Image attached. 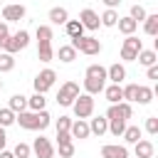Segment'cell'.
<instances>
[{
  "mask_svg": "<svg viewBox=\"0 0 158 158\" xmlns=\"http://www.w3.org/2000/svg\"><path fill=\"white\" fill-rule=\"evenodd\" d=\"M15 69V54L0 52V72H12Z\"/></svg>",
  "mask_w": 158,
  "mask_h": 158,
  "instance_id": "f546056e",
  "label": "cell"
},
{
  "mask_svg": "<svg viewBox=\"0 0 158 158\" xmlns=\"http://www.w3.org/2000/svg\"><path fill=\"white\" fill-rule=\"evenodd\" d=\"M79 22L84 25V30H99V25H101V20H99V15L91 10V7H84L81 12H79Z\"/></svg>",
  "mask_w": 158,
  "mask_h": 158,
  "instance_id": "7c38bea8",
  "label": "cell"
},
{
  "mask_svg": "<svg viewBox=\"0 0 158 158\" xmlns=\"http://www.w3.org/2000/svg\"><path fill=\"white\" fill-rule=\"evenodd\" d=\"M136 59H138V64H143V67L158 64V54H156V49H141Z\"/></svg>",
  "mask_w": 158,
  "mask_h": 158,
  "instance_id": "603a6c76",
  "label": "cell"
},
{
  "mask_svg": "<svg viewBox=\"0 0 158 158\" xmlns=\"http://www.w3.org/2000/svg\"><path fill=\"white\" fill-rule=\"evenodd\" d=\"M146 15H148V12H146V7H143V5H131V12H128V17H131V20L143 22V20H146Z\"/></svg>",
  "mask_w": 158,
  "mask_h": 158,
  "instance_id": "1f68e13d",
  "label": "cell"
},
{
  "mask_svg": "<svg viewBox=\"0 0 158 158\" xmlns=\"http://www.w3.org/2000/svg\"><path fill=\"white\" fill-rule=\"evenodd\" d=\"M12 153H15V158H30V153H32V148H30L27 143H17Z\"/></svg>",
  "mask_w": 158,
  "mask_h": 158,
  "instance_id": "e575fe53",
  "label": "cell"
},
{
  "mask_svg": "<svg viewBox=\"0 0 158 158\" xmlns=\"http://www.w3.org/2000/svg\"><path fill=\"white\" fill-rule=\"evenodd\" d=\"M121 136H123V141H126V143H131V146H133V143L143 136V131H141V126H126Z\"/></svg>",
  "mask_w": 158,
  "mask_h": 158,
  "instance_id": "4316f807",
  "label": "cell"
},
{
  "mask_svg": "<svg viewBox=\"0 0 158 158\" xmlns=\"http://www.w3.org/2000/svg\"><path fill=\"white\" fill-rule=\"evenodd\" d=\"M104 96H106L109 104H118V101H123L121 84H109V86H104Z\"/></svg>",
  "mask_w": 158,
  "mask_h": 158,
  "instance_id": "ac0fdd59",
  "label": "cell"
},
{
  "mask_svg": "<svg viewBox=\"0 0 158 158\" xmlns=\"http://www.w3.org/2000/svg\"><path fill=\"white\" fill-rule=\"evenodd\" d=\"M77 52H81V54H89V57H94V54H99L101 52V42L96 40V37H86V35H81V37H72V42H69Z\"/></svg>",
  "mask_w": 158,
  "mask_h": 158,
  "instance_id": "277c9868",
  "label": "cell"
},
{
  "mask_svg": "<svg viewBox=\"0 0 158 158\" xmlns=\"http://www.w3.org/2000/svg\"><path fill=\"white\" fill-rule=\"evenodd\" d=\"M0 91H2V79H0Z\"/></svg>",
  "mask_w": 158,
  "mask_h": 158,
  "instance_id": "f6af8a7d",
  "label": "cell"
},
{
  "mask_svg": "<svg viewBox=\"0 0 158 158\" xmlns=\"http://www.w3.org/2000/svg\"><path fill=\"white\" fill-rule=\"evenodd\" d=\"M37 57L40 62H52L54 57V49H52V27L49 25H37Z\"/></svg>",
  "mask_w": 158,
  "mask_h": 158,
  "instance_id": "3957f363",
  "label": "cell"
},
{
  "mask_svg": "<svg viewBox=\"0 0 158 158\" xmlns=\"http://www.w3.org/2000/svg\"><path fill=\"white\" fill-rule=\"evenodd\" d=\"M64 30H67L69 37H81V35H84V25H81L79 20H67V22H64Z\"/></svg>",
  "mask_w": 158,
  "mask_h": 158,
  "instance_id": "83f0119b",
  "label": "cell"
},
{
  "mask_svg": "<svg viewBox=\"0 0 158 158\" xmlns=\"http://www.w3.org/2000/svg\"><path fill=\"white\" fill-rule=\"evenodd\" d=\"M72 141V133L69 131H57V146L59 143H69Z\"/></svg>",
  "mask_w": 158,
  "mask_h": 158,
  "instance_id": "ab89813d",
  "label": "cell"
},
{
  "mask_svg": "<svg viewBox=\"0 0 158 158\" xmlns=\"http://www.w3.org/2000/svg\"><path fill=\"white\" fill-rule=\"evenodd\" d=\"M72 109H74V116H77V118H89V116L94 114V96L86 94V91L79 94V96L74 99Z\"/></svg>",
  "mask_w": 158,
  "mask_h": 158,
  "instance_id": "8992f818",
  "label": "cell"
},
{
  "mask_svg": "<svg viewBox=\"0 0 158 158\" xmlns=\"http://www.w3.org/2000/svg\"><path fill=\"white\" fill-rule=\"evenodd\" d=\"M106 86V67L101 64H89L86 74H84V91L86 94H101Z\"/></svg>",
  "mask_w": 158,
  "mask_h": 158,
  "instance_id": "7a4b0ae2",
  "label": "cell"
},
{
  "mask_svg": "<svg viewBox=\"0 0 158 158\" xmlns=\"http://www.w3.org/2000/svg\"><path fill=\"white\" fill-rule=\"evenodd\" d=\"M15 123H20V128L25 131H44L49 123H52V116L42 109V111H20L15 114Z\"/></svg>",
  "mask_w": 158,
  "mask_h": 158,
  "instance_id": "6da1fadb",
  "label": "cell"
},
{
  "mask_svg": "<svg viewBox=\"0 0 158 158\" xmlns=\"http://www.w3.org/2000/svg\"><path fill=\"white\" fill-rule=\"evenodd\" d=\"M47 106V99H44V94H32V96H27V109L30 111H42Z\"/></svg>",
  "mask_w": 158,
  "mask_h": 158,
  "instance_id": "d4e9b609",
  "label": "cell"
},
{
  "mask_svg": "<svg viewBox=\"0 0 158 158\" xmlns=\"http://www.w3.org/2000/svg\"><path fill=\"white\" fill-rule=\"evenodd\" d=\"M69 126H72V118L69 116H59L57 118V131H69Z\"/></svg>",
  "mask_w": 158,
  "mask_h": 158,
  "instance_id": "f35d334b",
  "label": "cell"
},
{
  "mask_svg": "<svg viewBox=\"0 0 158 158\" xmlns=\"http://www.w3.org/2000/svg\"><path fill=\"white\" fill-rule=\"evenodd\" d=\"M32 151H35L37 158H54V146H52V141L44 138V136H37V138H35Z\"/></svg>",
  "mask_w": 158,
  "mask_h": 158,
  "instance_id": "30bf717a",
  "label": "cell"
},
{
  "mask_svg": "<svg viewBox=\"0 0 158 158\" xmlns=\"http://www.w3.org/2000/svg\"><path fill=\"white\" fill-rule=\"evenodd\" d=\"M101 158H128V148L118 143H106L101 146Z\"/></svg>",
  "mask_w": 158,
  "mask_h": 158,
  "instance_id": "5bb4252c",
  "label": "cell"
},
{
  "mask_svg": "<svg viewBox=\"0 0 158 158\" xmlns=\"http://www.w3.org/2000/svg\"><path fill=\"white\" fill-rule=\"evenodd\" d=\"M123 128H126V121H123V118H109V131H111L114 136H121Z\"/></svg>",
  "mask_w": 158,
  "mask_h": 158,
  "instance_id": "d6a6232c",
  "label": "cell"
},
{
  "mask_svg": "<svg viewBox=\"0 0 158 158\" xmlns=\"http://www.w3.org/2000/svg\"><path fill=\"white\" fill-rule=\"evenodd\" d=\"M27 44H30V32H27V30H17L15 35H10V37H7V42L2 44V49H5V52H10V54H15V52L25 49Z\"/></svg>",
  "mask_w": 158,
  "mask_h": 158,
  "instance_id": "52a82bcc",
  "label": "cell"
},
{
  "mask_svg": "<svg viewBox=\"0 0 158 158\" xmlns=\"http://www.w3.org/2000/svg\"><path fill=\"white\" fill-rule=\"evenodd\" d=\"M153 151H156V146H153L151 141H146V138H138V141L133 143L136 158H153Z\"/></svg>",
  "mask_w": 158,
  "mask_h": 158,
  "instance_id": "9a60e30c",
  "label": "cell"
},
{
  "mask_svg": "<svg viewBox=\"0 0 158 158\" xmlns=\"http://www.w3.org/2000/svg\"><path fill=\"white\" fill-rule=\"evenodd\" d=\"M77 96H79V84H77V81H64V84L59 86L57 104H59V106H72Z\"/></svg>",
  "mask_w": 158,
  "mask_h": 158,
  "instance_id": "9c48e42d",
  "label": "cell"
},
{
  "mask_svg": "<svg viewBox=\"0 0 158 158\" xmlns=\"http://www.w3.org/2000/svg\"><path fill=\"white\" fill-rule=\"evenodd\" d=\"M74 156V143H59V158H72Z\"/></svg>",
  "mask_w": 158,
  "mask_h": 158,
  "instance_id": "d590c367",
  "label": "cell"
},
{
  "mask_svg": "<svg viewBox=\"0 0 158 158\" xmlns=\"http://www.w3.org/2000/svg\"><path fill=\"white\" fill-rule=\"evenodd\" d=\"M69 133H72V138H79V141L89 138V136H91V133H89V121H86V118H77V121H72Z\"/></svg>",
  "mask_w": 158,
  "mask_h": 158,
  "instance_id": "4fadbf2b",
  "label": "cell"
},
{
  "mask_svg": "<svg viewBox=\"0 0 158 158\" xmlns=\"http://www.w3.org/2000/svg\"><path fill=\"white\" fill-rule=\"evenodd\" d=\"M143 32H146L148 37H156V35H158V12L146 15V20H143Z\"/></svg>",
  "mask_w": 158,
  "mask_h": 158,
  "instance_id": "ffe728a7",
  "label": "cell"
},
{
  "mask_svg": "<svg viewBox=\"0 0 158 158\" xmlns=\"http://www.w3.org/2000/svg\"><path fill=\"white\" fill-rule=\"evenodd\" d=\"M121 91H123V101H136L138 84H126V86H121Z\"/></svg>",
  "mask_w": 158,
  "mask_h": 158,
  "instance_id": "836d02e7",
  "label": "cell"
},
{
  "mask_svg": "<svg viewBox=\"0 0 158 158\" xmlns=\"http://www.w3.org/2000/svg\"><path fill=\"white\" fill-rule=\"evenodd\" d=\"M7 25H10V22H5V20L0 22V49H2V44L7 42V37H10V30H7Z\"/></svg>",
  "mask_w": 158,
  "mask_h": 158,
  "instance_id": "74e56055",
  "label": "cell"
},
{
  "mask_svg": "<svg viewBox=\"0 0 158 158\" xmlns=\"http://www.w3.org/2000/svg\"><path fill=\"white\" fill-rule=\"evenodd\" d=\"M146 131H148L151 136L158 133V116H148V118H146Z\"/></svg>",
  "mask_w": 158,
  "mask_h": 158,
  "instance_id": "8d00e7d4",
  "label": "cell"
},
{
  "mask_svg": "<svg viewBox=\"0 0 158 158\" xmlns=\"http://www.w3.org/2000/svg\"><path fill=\"white\" fill-rule=\"evenodd\" d=\"M106 131H109V118H106V116H96V118L89 121V133H94V136H104Z\"/></svg>",
  "mask_w": 158,
  "mask_h": 158,
  "instance_id": "e0dca14e",
  "label": "cell"
},
{
  "mask_svg": "<svg viewBox=\"0 0 158 158\" xmlns=\"http://www.w3.org/2000/svg\"><path fill=\"white\" fill-rule=\"evenodd\" d=\"M146 77H148V79H158V64L146 67Z\"/></svg>",
  "mask_w": 158,
  "mask_h": 158,
  "instance_id": "60d3db41",
  "label": "cell"
},
{
  "mask_svg": "<svg viewBox=\"0 0 158 158\" xmlns=\"http://www.w3.org/2000/svg\"><path fill=\"white\" fill-rule=\"evenodd\" d=\"M99 20H101V25H104V27H116V22H118V12H116L114 7H106V10L101 12V17H99Z\"/></svg>",
  "mask_w": 158,
  "mask_h": 158,
  "instance_id": "484cf974",
  "label": "cell"
},
{
  "mask_svg": "<svg viewBox=\"0 0 158 158\" xmlns=\"http://www.w3.org/2000/svg\"><path fill=\"white\" fill-rule=\"evenodd\" d=\"M0 158H15V153H12V151H5V148H2V151H0Z\"/></svg>",
  "mask_w": 158,
  "mask_h": 158,
  "instance_id": "ee69618b",
  "label": "cell"
},
{
  "mask_svg": "<svg viewBox=\"0 0 158 158\" xmlns=\"http://www.w3.org/2000/svg\"><path fill=\"white\" fill-rule=\"evenodd\" d=\"M67 20H69L67 7H52V10H49V22H52V25H64Z\"/></svg>",
  "mask_w": 158,
  "mask_h": 158,
  "instance_id": "44dd1931",
  "label": "cell"
},
{
  "mask_svg": "<svg viewBox=\"0 0 158 158\" xmlns=\"http://www.w3.org/2000/svg\"><path fill=\"white\" fill-rule=\"evenodd\" d=\"M5 143H7V136H5V128L0 126V151L5 148Z\"/></svg>",
  "mask_w": 158,
  "mask_h": 158,
  "instance_id": "7bdbcfd3",
  "label": "cell"
},
{
  "mask_svg": "<svg viewBox=\"0 0 158 158\" xmlns=\"http://www.w3.org/2000/svg\"><path fill=\"white\" fill-rule=\"evenodd\" d=\"M25 15H27V10H25V5H20V2H10V5L2 7V20H5V22H20Z\"/></svg>",
  "mask_w": 158,
  "mask_h": 158,
  "instance_id": "8fae6325",
  "label": "cell"
},
{
  "mask_svg": "<svg viewBox=\"0 0 158 158\" xmlns=\"http://www.w3.org/2000/svg\"><path fill=\"white\" fill-rule=\"evenodd\" d=\"M116 25H118V32H121V35H133V32L138 30V22H136V20H131L128 15H126V17H118V22H116Z\"/></svg>",
  "mask_w": 158,
  "mask_h": 158,
  "instance_id": "d6986e66",
  "label": "cell"
},
{
  "mask_svg": "<svg viewBox=\"0 0 158 158\" xmlns=\"http://www.w3.org/2000/svg\"><path fill=\"white\" fill-rule=\"evenodd\" d=\"M12 123H15V111H12V109H0V126L7 128V126H12Z\"/></svg>",
  "mask_w": 158,
  "mask_h": 158,
  "instance_id": "4dcf8cb0",
  "label": "cell"
},
{
  "mask_svg": "<svg viewBox=\"0 0 158 158\" xmlns=\"http://www.w3.org/2000/svg\"><path fill=\"white\" fill-rule=\"evenodd\" d=\"M54 81H57V74H54V69L47 67V69H42V72L35 77L32 84H35V91H37V94H47V91L54 86Z\"/></svg>",
  "mask_w": 158,
  "mask_h": 158,
  "instance_id": "ba28073f",
  "label": "cell"
},
{
  "mask_svg": "<svg viewBox=\"0 0 158 158\" xmlns=\"http://www.w3.org/2000/svg\"><path fill=\"white\" fill-rule=\"evenodd\" d=\"M7 109H12L15 114L25 111V109H27V96H25V94H12V96H10V104H7Z\"/></svg>",
  "mask_w": 158,
  "mask_h": 158,
  "instance_id": "cb8c5ba5",
  "label": "cell"
},
{
  "mask_svg": "<svg viewBox=\"0 0 158 158\" xmlns=\"http://www.w3.org/2000/svg\"><path fill=\"white\" fill-rule=\"evenodd\" d=\"M136 101H138V104H143V106H146V104H151V101H153V89H151V86H143V84H138Z\"/></svg>",
  "mask_w": 158,
  "mask_h": 158,
  "instance_id": "f1b7e54d",
  "label": "cell"
},
{
  "mask_svg": "<svg viewBox=\"0 0 158 158\" xmlns=\"http://www.w3.org/2000/svg\"><path fill=\"white\" fill-rule=\"evenodd\" d=\"M101 2H104L106 7H114V10H116V7H118V5L123 2V0H101Z\"/></svg>",
  "mask_w": 158,
  "mask_h": 158,
  "instance_id": "b9f144b4",
  "label": "cell"
},
{
  "mask_svg": "<svg viewBox=\"0 0 158 158\" xmlns=\"http://www.w3.org/2000/svg\"><path fill=\"white\" fill-rule=\"evenodd\" d=\"M106 79H109L111 84H121V81L126 79V67H123V64H118V62H116V64H111V67L106 69Z\"/></svg>",
  "mask_w": 158,
  "mask_h": 158,
  "instance_id": "2e32d148",
  "label": "cell"
},
{
  "mask_svg": "<svg viewBox=\"0 0 158 158\" xmlns=\"http://www.w3.org/2000/svg\"><path fill=\"white\" fill-rule=\"evenodd\" d=\"M141 49H143V40H138L136 35H126V40L121 44V59L123 62H136Z\"/></svg>",
  "mask_w": 158,
  "mask_h": 158,
  "instance_id": "5b68a950",
  "label": "cell"
},
{
  "mask_svg": "<svg viewBox=\"0 0 158 158\" xmlns=\"http://www.w3.org/2000/svg\"><path fill=\"white\" fill-rule=\"evenodd\" d=\"M57 57H59V62L69 64V62H74V59H77V49H74L72 44H62V47L57 49Z\"/></svg>",
  "mask_w": 158,
  "mask_h": 158,
  "instance_id": "7402d4cb",
  "label": "cell"
}]
</instances>
